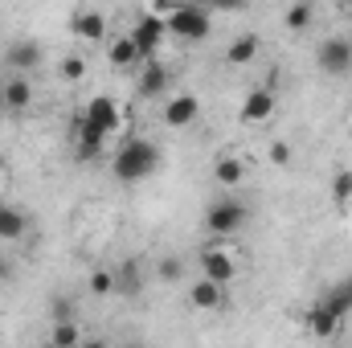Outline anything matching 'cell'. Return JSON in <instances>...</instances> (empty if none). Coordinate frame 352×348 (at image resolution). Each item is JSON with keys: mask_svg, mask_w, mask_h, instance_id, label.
I'll list each match as a JSON object with an SVG mask.
<instances>
[{"mask_svg": "<svg viewBox=\"0 0 352 348\" xmlns=\"http://www.w3.org/2000/svg\"><path fill=\"white\" fill-rule=\"evenodd\" d=\"M164 25H168V37L192 45V41H205V37H209L213 17H209V8H201V4H176V12Z\"/></svg>", "mask_w": 352, "mask_h": 348, "instance_id": "cell-5", "label": "cell"}, {"mask_svg": "<svg viewBox=\"0 0 352 348\" xmlns=\"http://www.w3.org/2000/svg\"><path fill=\"white\" fill-rule=\"evenodd\" d=\"M0 107H4V102H0Z\"/></svg>", "mask_w": 352, "mask_h": 348, "instance_id": "cell-35", "label": "cell"}, {"mask_svg": "<svg viewBox=\"0 0 352 348\" xmlns=\"http://www.w3.org/2000/svg\"><path fill=\"white\" fill-rule=\"evenodd\" d=\"M332 201L336 205H349L352 201V168H340L332 176Z\"/></svg>", "mask_w": 352, "mask_h": 348, "instance_id": "cell-26", "label": "cell"}, {"mask_svg": "<svg viewBox=\"0 0 352 348\" xmlns=\"http://www.w3.org/2000/svg\"><path fill=\"white\" fill-rule=\"evenodd\" d=\"M168 87H173V74H168V66H164L160 58L140 66V83H135V94H140V98H164Z\"/></svg>", "mask_w": 352, "mask_h": 348, "instance_id": "cell-10", "label": "cell"}, {"mask_svg": "<svg viewBox=\"0 0 352 348\" xmlns=\"http://www.w3.org/2000/svg\"><path fill=\"white\" fill-rule=\"evenodd\" d=\"M4 62L12 66V74H29V70H37V66L45 62V50H41L33 37H21V41H12V45L4 50Z\"/></svg>", "mask_w": 352, "mask_h": 348, "instance_id": "cell-11", "label": "cell"}, {"mask_svg": "<svg viewBox=\"0 0 352 348\" xmlns=\"http://www.w3.org/2000/svg\"><path fill=\"white\" fill-rule=\"evenodd\" d=\"M258 50H263L258 33H238V37L226 45V66H250V62L258 58Z\"/></svg>", "mask_w": 352, "mask_h": 348, "instance_id": "cell-20", "label": "cell"}, {"mask_svg": "<svg viewBox=\"0 0 352 348\" xmlns=\"http://www.w3.org/2000/svg\"><path fill=\"white\" fill-rule=\"evenodd\" d=\"M213 180H217V188H226V193L242 188V184H246V160H242V156H217Z\"/></svg>", "mask_w": 352, "mask_h": 348, "instance_id": "cell-17", "label": "cell"}, {"mask_svg": "<svg viewBox=\"0 0 352 348\" xmlns=\"http://www.w3.org/2000/svg\"><path fill=\"white\" fill-rule=\"evenodd\" d=\"M238 274H242V254H238L234 246L213 242V246L201 250V279H209V283H217V287H230Z\"/></svg>", "mask_w": 352, "mask_h": 348, "instance_id": "cell-4", "label": "cell"}, {"mask_svg": "<svg viewBox=\"0 0 352 348\" xmlns=\"http://www.w3.org/2000/svg\"><path fill=\"white\" fill-rule=\"evenodd\" d=\"M115 291V270H94L90 274V295H111Z\"/></svg>", "mask_w": 352, "mask_h": 348, "instance_id": "cell-29", "label": "cell"}, {"mask_svg": "<svg viewBox=\"0 0 352 348\" xmlns=\"http://www.w3.org/2000/svg\"><path fill=\"white\" fill-rule=\"evenodd\" d=\"M127 37L135 41L140 62H156V54H160V45H164V37H168V25H164L156 12H140V21L127 29Z\"/></svg>", "mask_w": 352, "mask_h": 348, "instance_id": "cell-7", "label": "cell"}, {"mask_svg": "<svg viewBox=\"0 0 352 348\" xmlns=\"http://www.w3.org/2000/svg\"><path fill=\"white\" fill-rule=\"evenodd\" d=\"M160 119H164L168 127H176V131H180V127H192V123L201 119V98H197V94H188V90H184V94H176V98H164Z\"/></svg>", "mask_w": 352, "mask_h": 348, "instance_id": "cell-9", "label": "cell"}, {"mask_svg": "<svg viewBox=\"0 0 352 348\" xmlns=\"http://www.w3.org/2000/svg\"><path fill=\"white\" fill-rule=\"evenodd\" d=\"M266 156H270V164L287 168V164H291V144H287V140H274V144L266 148Z\"/></svg>", "mask_w": 352, "mask_h": 348, "instance_id": "cell-30", "label": "cell"}, {"mask_svg": "<svg viewBox=\"0 0 352 348\" xmlns=\"http://www.w3.org/2000/svg\"><path fill=\"white\" fill-rule=\"evenodd\" d=\"M50 320H54V324L78 320V316H74V299H70V295H54V299H50Z\"/></svg>", "mask_w": 352, "mask_h": 348, "instance_id": "cell-27", "label": "cell"}, {"mask_svg": "<svg viewBox=\"0 0 352 348\" xmlns=\"http://www.w3.org/2000/svg\"><path fill=\"white\" fill-rule=\"evenodd\" d=\"M82 119H87L107 144H111V135H119V131L127 127V111H123V102L111 98V94H94L87 107H82Z\"/></svg>", "mask_w": 352, "mask_h": 348, "instance_id": "cell-3", "label": "cell"}, {"mask_svg": "<svg viewBox=\"0 0 352 348\" xmlns=\"http://www.w3.org/2000/svg\"><path fill=\"white\" fill-rule=\"evenodd\" d=\"M78 348H107V345H102V340H82Z\"/></svg>", "mask_w": 352, "mask_h": 348, "instance_id": "cell-32", "label": "cell"}, {"mask_svg": "<svg viewBox=\"0 0 352 348\" xmlns=\"http://www.w3.org/2000/svg\"><path fill=\"white\" fill-rule=\"evenodd\" d=\"M70 33H78L82 41H102L107 37V12L98 8H78L70 17Z\"/></svg>", "mask_w": 352, "mask_h": 348, "instance_id": "cell-14", "label": "cell"}, {"mask_svg": "<svg viewBox=\"0 0 352 348\" xmlns=\"http://www.w3.org/2000/svg\"><path fill=\"white\" fill-rule=\"evenodd\" d=\"M8 279H12V262L0 254V283H8Z\"/></svg>", "mask_w": 352, "mask_h": 348, "instance_id": "cell-31", "label": "cell"}, {"mask_svg": "<svg viewBox=\"0 0 352 348\" xmlns=\"http://www.w3.org/2000/svg\"><path fill=\"white\" fill-rule=\"evenodd\" d=\"M316 66H320V74H328V78L352 74V37H344V33L324 37L320 50H316Z\"/></svg>", "mask_w": 352, "mask_h": 348, "instance_id": "cell-6", "label": "cell"}, {"mask_svg": "<svg viewBox=\"0 0 352 348\" xmlns=\"http://www.w3.org/2000/svg\"><path fill=\"white\" fill-rule=\"evenodd\" d=\"M188 307L192 312H221L226 307V287H217L209 279H197L188 287Z\"/></svg>", "mask_w": 352, "mask_h": 348, "instance_id": "cell-13", "label": "cell"}, {"mask_svg": "<svg viewBox=\"0 0 352 348\" xmlns=\"http://www.w3.org/2000/svg\"><path fill=\"white\" fill-rule=\"evenodd\" d=\"M303 328H307V336H311V340H332V336L340 332V320H336L324 303H316V307H307Z\"/></svg>", "mask_w": 352, "mask_h": 348, "instance_id": "cell-16", "label": "cell"}, {"mask_svg": "<svg viewBox=\"0 0 352 348\" xmlns=\"http://www.w3.org/2000/svg\"><path fill=\"white\" fill-rule=\"evenodd\" d=\"M274 111H278V94L266 87H254L246 98H242V111H238V119L246 123V127H263L274 119Z\"/></svg>", "mask_w": 352, "mask_h": 348, "instance_id": "cell-8", "label": "cell"}, {"mask_svg": "<svg viewBox=\"0 0 352 348\" xmlns=\"http://www.w3.org/2000/svg\"><path fill=\"white\" fill-rule=\"evenodd\" d=\"M320 303H324V307H328V312H332V316H336L340 324H344V316L352 312V291L344 287V283H340V287H332V291H328V295H324Z\"/></svg>", "mask_w": 352, "mask_h": 348, "instance_id": "cell-24", "label": "cell"}, {"mask_svg": "<svg viewBox=\"0 0 352 348\" xmlns=\"http://www.w3.org/2000/svg\"><path fill=\"white\" fill-rule=\"evenodd\" d=\"M344 287H349V291H352V274H349V279H344Z\"/></svg>", "mask_w": 352, "mask_h": 348, "instance_id": "cell-33", "label": "cell"}, {"mask_svg": "<svg viewBox=\"0 0 352 348\" xmlns=\"http://www.w3.org/2000/svg\"><path fill=\"white\" fill-rule=\"evenodd\" d=\"M156 168H160V148L148 135H127L115 148V156H111V173H115V180H123V184H140V180H148Z\"/></svg>", "mask_w": 352, "mask_h": 348, "instance_id": "cell-1", "label": "cell"}, {"mask_svg": "<svg viewBox=\"0 0 352 348\" xmlns=\"http://www.w3.org/2000/svg\"><path fill=\"white\" fill-rule=\"evenodd\" d=\"M250 221V205L242 197H217L209 209H205V230L213 238H234L242 226Z\"/></svg>", "mask_w": 352, "mask_h": 348, "instance_id": "cell-2", "label": "cell"}, {"mask_svg": "<svg viewBox=\"0 0 352 348\" xmlns=\"http://www.w3.org/2000/svg\"><path fill=\"white\" fill-rule=\"evenodd\" d=\"M0 102H4V111H29V102H33V83H29L25 74H12V78L0 87Z\"/></svg>", "mask_w": 352, "mask_h": 348, "instance_id": "cell-19", "label": "cell"}, {"mask_svg": "<svg viewBox=\"0 0 352 348\" xmlns=\"http://www.w3.org/2000/svg\"><path fill=\"white\" fill-rule=\"evenodd\" d=\"M82 340H87V332H82V324H78V320L50 324V345H54V348H78Z\"/></svg>", "mask_w": 352, "mask_h": 348, "instance_id": "cell-21", "label": "cell"}, {"mask_svg": "<svg viewBox=\"0 0 352 348\" xmlns=\"http://www.w3.org/2000/svg\"><path fill=\"white\" fill-rule=\"evenodd\" d=\"M58 78H62V83H82V78H87V58H82V54H66V58L58 62Z\"/></svg>", "mask_w": 352, "mask_h": 348, "instance_id": "cell-25", "label": "cell"}, {"mask_svg": "<svg viewBox=\"0 0 352 348\" xmlns=\"http://www.w3.org/2000/svg\"><path fill=\"white\" fill-rule=\"evenodd\" d=\"M140 287H144V279H140V259H127L119 270H115V291H123L127 299H135Z\"/></svg>", "mask_w": 352, "mask_h": 348, "instance_id": "cell-22", "label": "cell"}, {"mask_svg": "<svg viewBox=\"0 0 352 348\" xmlns=\"http://www.w3.org/2000/svg\"><path fill=\"white\" fill-rule=\"evenodd\" d=\"M156 274H160L164 283H180V279H184V262L168 254V259H160V266H156Z\"/></svg>", "mask_w": 352, "mask_h": 348, "instance_id": "cell-28", "label": "cell"}, {"mask_svg": "<svg viewBox=\"0 0 352 348\" xmlns=\"http://www.w3.org/2000/svg\"><path fill=\"white\" fill-rule=\"evenodd\" d=\"M25 230H29L25 209H21V205H12V201H0V242H21V238H25Z\"/></svg>", "mask_w": 352, "mask_h": 348, "instance_id": "cell-18", "label": "cell"}, {"mask_svg": "<svg viewBox=\"0 0 352 348\" xmlns=\"http://www.w3.org/2000/svg\"><path fill=\"white\" fill-rule=\"evenodd\" d=\"M107 62H111L115 70L144 66V62H140V50H135V41H131L127 33H111V41H107Z\"/></svg>", "mask_w": 352, "mask_h": 348, "instance_id": "cell-15", "label": "cell"}, {"mask_svg": "<svg viewBox=\"0 0 352 348\" xmlns=\"http://www.w3.org/2000/svg\"><path fill=\"white\" fill-rule=\"evenodd\" d=\"M41 348H54V345H50V340H45V345H41Z\"/></svg>", "mask_w": 352, "mask_h": 348, "instance_id": "cell-34", "label": "cell"}, {"mask_svg": "<svg viewBox=\"0 0 352 348\" xmlns=\"http://www.w3.org/2000/svg\"><path fill=\"white\" fill-rule=\"evenodd\" d=\"M70 131H74V152H78V160H98L102 156V148H107V140L90 127L87 119H82V111L70 119Z\"/></svg>", "mask_w": 352, "mask_h": 348, "instance_id": "cell-12", "label": "cell"}, {"mask_svg": "<svg viewBox=\"0 0 352 348\" xmlns=\"http://www.w3.org/2000/svg\"><path fill=\"white\" fill-rule=\"evenodd\" d=\"M283 21H287V29H291V33H303V29H311V21H316V4L295 0V4L283 12Z\"/></svg>", "mask_w": 352, "mask_h": 348, "instance_id": "cell-23", "label": "cell"}]
</instances>
